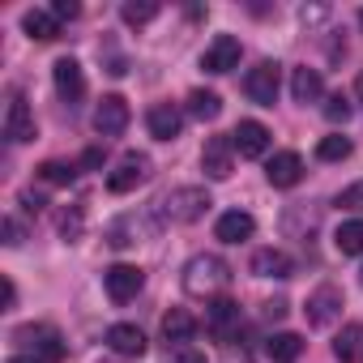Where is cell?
<instances>
[{
  "label": "cell",
  "mask_w": 363,
  "mask_h": 363,
  "mask_svg": "<svg viewBox=\"0 0 363 363\" xmlns=\"http://www.w3.org/2000/svg\"><path fill=\"white\" fill-rule=\"evenodd\" d=\"M145 124H150L154 141H175L179 128H184V116H179V107H171V103H154L145 111Z\"/></svg>",
  "instance_id": "14"
},
{
  "label": "cell",
  "mask_w": 363,
  "mask_h": 363,
  "mask_svg": "<svg viewBox=\"0 0 363 363\" xmlns=\"http://www.w3.org/2000/svg\"><path fill=\"white\" fill-rule=\"evenodd\" d=\"M337 206H342V210H350V214H363V179L337 193Z\"/></svg>",
  "instance_id": "32"
},
{
  "label": "cell",
  "mask_w": 363,
  "mask_h": 363,
  "mask_svg": "<svg viewBox=\"0 0 363 363\" xmlns=\"http://www.w3.org/2000/svg\"><path fill=\"white\" fill-rule=\"evenodd\" d=\"M359 26H363V9H359Z\"/></svg>",
  "instance_id": "42"
},
{
  "label": "cell",
  "mask_w": 363,
  "mask_h": 363,
  "mask_svg": "<svg viewBox=\"0 0 363 363\" xmlns=\"http://www.w3.org/2000/svg\"><path fill=\"white\" fill-rule=\"evenodd\" d=\"M244 94L257 107H274V99H278V65L274 60H261L257 69H248L244 73Z\"/></svg>",
  "instance_id": "5"
},
{
  "label": "cell",
  "mask_w": 363,
  "mask_h": 363,
  "mask_svg": "<svg viewBox=\"0 0 363 363\" xmlns=\"http://www.w3.org/2000/svg\"><path fill=\"white\" fill-rule=\"evenodd\" d=\"M39 175H43V184H56V189H65V184H73L77 167H73V162H60V158H52V162H43V167H39Z\"/></svg>",
  "instance_id": "28"
},
{
  "label": "cell",
  "mask_w": 363,
  "mask_h": 363,
  "mask_svg": "<svg viewBox=\"0 0 363 363\" xmlns=\"http://www.w3.org/2000/svg\"><path fill=\"white\" fill-rule=\"evenodd\" d=\"M252 274L257 278H291V257L282 248H257L252 252Z\"/></svg>",
  "instance_id": "20"
},
{
  "label": "cell",
  "mask_w": 363,
  "mask_h": 363,
  "mask_svg": "<svg viewBox=\"0 0 363 363\" xmlns=\"http://www.w3.org/2000/svg\"><path fill=\"white\" fill-rule=\"evenodd\" d=\"M359 282H363V269H359Z\"/></svg>",
  "instance_id": "43"
},
{
  "label": "cell",
  "mask_w": 363,
  "mask_h": 363,
  "mask_svg": "<svg viewBox=\"0 0 363 363\" xmlns=\"http://www.w3.org/2000/svg\"><path fill=\"white\" fill-rule=\"evenodd\" d=\"M308 325H316V329H325V325H333L337 320V312H342V291L333 286V282H325V286H316L312 295H308Z\"/></svg>",
  "instance_id": "9"
},
{
  "label": "cell",
  "mask_w": 363,
  "mask_h": 363,
  "mask_svg": "<svg viewBox=\"0 0 363 363\" xmlns=\"http://www.w3.org/2000/svg\"><path fill=\"white\" fill-rule=\"evenodd\" d=\"M52 13H56V22H73L82 9L73 5V0H56V5H52Z\"/></svg>",
  "instance_id": "35"
},
{
  "label": "cell",
  "mask_w": 363,
  "mask_h": 363,
  "mask_svg": "<svg viewBox=\"0 0 363 363\" xmlns=\"http://www.w3.org/2000/svg\"><path fill=\"white\" fill-rule=\"evenodd\" d=\"M325 120H333V124H346V120H350V103H346V94H333V99L325 103Z\"/></svg>",
  "instance_id": "33"
},
{
  "label": "cell",
  "mask_w": 363,
  "mask_h": 363,
  "mask_svg": "<svg viewBox=\"0 0 363 363\" xmlns=\"http://www.w3.org/2000/svg\"><path fill=\"white\" fill-rule=\"evenodd\" d=\"M13 303H18V286H13V282H9V278H5V312H9V308H13Z\"/></svg>",
  "instance_id": "39"
},
{
  "label": "cell",
  "mask_w": 363,
  "mask_h": 363,
  "mask_svg": "<svg viewBox=\"0 0 363 363\" xmlns=\"http://www.w3.org/2000/svg\"><path fill=\"white\" fill-rule=\"evenodd\" d=\"M107 346H111L116 354H124V359H141V354H145V333H141L137 325L120 320V325L107 329Z\"/></svg>",
  "instance_id": "16"
},
{
  "label": "cell",
  "mask_w": 363,
  "mask_h": 363,
  "mask_svg": "<svg viewBox=\"0 0 363 363\" xmlns=\"http://www.w3.org/2000/svg\"><path fill=\"white\" fill-rule=\"evenodd\" d=\"M240 65V39L235 35H218L206 52H201V69L206 73H231Z\"/></svg>",
  "instance_id": "11"
},
{
  "label": "cell",
  "mask_w": 363,
  "mask_h": 363,
  "mask_svg": "<svg viewBox=\"0 0 363 363\" xmlns=\"http://www.w3.org/2000/svg\"><path fill=\"white\" fill-rule=\"evenodd\" d=\"M0 235H5V244H9V248H18V244L26 240V227H22V223H18L13 214H9L5 223H0Z\"/></svg>",
  "instance_id": "34"
},
{
  "label": "cell",
  "mask_w": 363,
  "mask_h": 363,
  "mask_svg": "<svg viewBox=\"0 0 363 363\" xmlns=\"http://www.w3.org/2000/svg\"><path fill=\"white\" fill-rule=\"evenodd\" d=\"M265 316H269V320H282V316H286V299H269V303H265Z\"/></svg>",
  "instance_id": "37"
},
{
  "label": "cell",
  "mask_w": 363,
  "mask_h": 363,
  "mask_svg": "<svg viewBox=\"0 0 363 363\" xmlns=\"http://www.w3.org/2000/svg\"><path fill=\"white\" fill-rule=\"evenodd\" d=\"M265 350H269L274 363H295V359L303 354V337H299V333H274V337L265 342Z\"/></svg>",
  "instance_id": "24"
},
{
  "label": "cell",
  "mask_w": 363,
  "mask_h": 363,
  "mask_svg": "<svg viewBox=\"0 0 363 363\" xmlns=\"http://www.w3.org/2000/svg\"><path fill=\"white\" fill-rule=\"evenodd\" d=\"M354 90H359V99H363V73H359V82H354Z\"/></svg>",
  "instance_id": "41"
},
{
  "label": "cell",
  "mask_w": 363,
  "mask_h": 363,
  "mask_svg": "<svg viewBox=\"0 0 363 363\" xmlns=\"http://www.w3.org/2000/svg\"><path fill=\"white\" fill-rule=\"evenodd\" d=\"M333 354L342 363H363V325H342V333L333 337Z\"/></svg>",
  "instance_id": "23"
},
{
  "label": "cell",
  "mask_w": 363,
  "mask_h": 363,
  "mask_svg": "<svg viewBox=\"0 0 363 363\" xmlns=\"http://www.w3.org/2000/svg\"><path fill=\"white\" fill-rule=\"evenodd\" d=\"M218 111H223V99H218L214 90H193V94H189V116H197V120H218Z\"/></svg>",
  "instance_id": "26"
},
{
  "label": "cell",
  "mask_w": 363,
  "mask_h": 363,
  "mask_svg": "<svg viewBox=\"0 0 363 363\" xmlns=\"http://www.w3.org/2000/svg\"><path fill=\"white\" fill-rule=\"evenodd\" d=\"M82 231H86V210H82V206H69V210L60 214V240H65V244H77Z\"/></svg>",
  "instance_id": "27"
},
{
  "label": "cell",
  "mask_w": 363,
  "mask_h": 363,
  "mask_svg": "<svg viewBox=\"0 0 363 363\" xmlns=\"http://www.w3.org/2000/svg\"><path fill=\"white\" fill-rule=\"evenodd\" d=\"M325 94V82H320V69H308V65H299L295 73H291V99L295 103H316Z\"/></svg>",
  "instance_id": "19"
},
{
  "label": "cell",
  "mask_w": 363,
  "mask_h": 363,
  "mask_svg": "<svg viewBox=\"0 0 363 363\" xmlns=\"http://www.w3.org/2000/svg\"><path fill=\"white\" fill-rule=\"evenodd\" d=\"M227 282H231V265H227L218 252H197V257H189V265H184V291H189L193 299H218V295L227 291Z\"/></svg>",
  "instance_id": "1"
},
{
  "label": "cell",
  "mask_w": 363,
  "mask_h": 363,
  "mask_svg": "<svg viewBox=\"0 0 363 363\" xmlns=\"http://www.w3.org/2000/svg\"><path fill=\"white\" fill-rule=\"evenodd\" d=\"M265 179H269L274 189H295L299 179H303V158H299L295 150L274 154V158H269V167H265Z\"/></svg>",
  "instance_id": "12"
},
{
  "label": "cell",
  "mask_w": 363,
  "mask_h": 363,
  "mask_svg": "<svg viewBox=\"0 0 363 363\" xmlns=\"http://www.w3.org/2000/svg\"><path fill=\"white\" fill-rule=\"evenodd\" d=\"M201 171L210 179H231V171H235V141L231 137H210L206 150H201Z\"/></svg>",
  "instance_id": "8"
},
{
  "label": "cell",
  "mask_w": 363,
  "mask_h": 363,
  "mask_svg": "<svg viewBox=\"0 0 363 363\" xmlns=\"http://www.w3.org/2000/svg\"><path fill=\"white\" fill-rule=\"evenodd\" d=\"M210 206H214V201H210V193H206V189L184 184V189H171V193L158 201V218H162V223H175V227H189V223L206 218V210H210Z\"/></svg>",
  "instance_id": "2"
},
{
  "label": "cell",
  "mask_w": 363,
  "mask_h": 363,
  "mask_svg": "<svg viewBox=\"0 0 363 363\" xmlns=\"http://www.w3.org/2000/svg\"><path fill=\"white\" fill-rule=\"evenodd\" d=\"M22 30H26L30 39H39V43H52V39L60 35V22H56L52 9H30V13L22 18Z\"/></svg>",
  "instance_id": "22"
},
{
  "label": "cell",
  "mask_w": 363,
  "mask_h": 363,
  "mask_svg": "<svg viewBox=\"0 0 363 363\" xmlns=\"http://www.w3.org/2000/svg\"><path fill=\"white\" fill-rule=\"evenodd\" d=\"M120 18H124L128 26H145V22L158 18V5H154V0H128V5L120 9Z\"/></svg>",
  "instance_id": "29"
},
{
  "label": "cell",
  "mask_w": 363,
  "mask_h": 363,
  "mask_svg": "<svg viewBox=\"0 0 363 363\" xmlns=\"http://www.w3.org/2000/svg\"><path fill=\"white\" fill-rule=\"evenodd\" d=\"M128 103L120 99V94H103L99 99V107H94V133L99 137H120L124 128H128Z\"/></svg>",
  "instance_id": "6"
},
{
  "label": "cell",
  "mask_w": 363,
  "mask_h": 363,
  "mask_svg": "<svg viewBox=\"0 0 363 363\" xmlns=\"http://www.w3.org/2000/svg\"><path fill=\"white\" fill-rule=\"evenodd\" d=\"M52 77H56V94L73 107L82 94H86V77H82V65L77 60H69V56H60L56 65H52Z\"/></svg>",
  "instance_id": "13"
},
{
  "label": "cell",
  "mask_w": 363,
  "mask_h": 363,
  "mask_svg": "<svg viewBox=\"0 0 363 363\" xmlns=\"http://www.w3.org/2000/svg\"><path fill=\"white\" fill-rule=\"evenodd\" d=\"M137 235H141V227H137L133 218H120V223L107 231V244H111V248H133V244H137Z\"/></svg>",
  "instance_id": "31"
},
{
  "label": "cell",
  "mask_w": 363,
  "mask_h": 363,
  "mask_svg": "<svg viewBox=\"0 0 363 363\" xmlns=\"http://www.w3.org/2000/svg\"><path fill=\"white\" fill-rule=\"evenodd\" d=\"M13 342H22V346H26L35 359H43V363L65 359V337H60L56 325H22V329L13 333Z\"/></svg>",
  "instance_id": "3"
},
{
  "label": "cell",
  "mask_w": 363,
  "mask_h": 363,
  "mask_svg": "<svg viewBox=\"0 0 363 363\" xmlns=\"http://www.w3.org/2000/svg\"><path fill=\"white\" fill-rule=\"evenodd\" d=\"M231 141H235V154L261 158V154L269 150V128H265L261 120H240V128L231 133Z\"/></svg>",
  "instance_id": "15"
},
{
  "label": "cell",
  "mask_w": 363,
  "mask_h": 363,
  "mask_svg": "<svg viewBox=\"0 0 363 363\" xmlns=\"http://www.w3.org/2000/svg\"><path fill=\"white\" fill-rule=\"evenodd\" d=\"M193 333H197V320H193V312H184V308H171V312L162 316V337H167L171 346H184V342H193Z\"/></svg>",
  "instance_id": "21"
},
{
  "label": "cell",
  "mask_w": 363,
  "mask_h": 363,
  "mask_svg": "<svg viewBox=\"0 0 363 363\" xmlns=\"http://www.w3.org/2000/svg\"><path fill=\"white\" fill-rule=\"evenodd\" d=\"M252 231H257V223H252V214H244V210H227V214L218 218V227H214V235H218L223 244H244V240H252Z\"/></svg>",
  "instance_id": "18"
},
{
  "label": "cell",
  "mask_w": 363,
  "mask_h": 363,
  "mask_svg": "<svg viewBox=\"0 0 363 363\" xmlns=\"http://www.w3.org/2000/svg\"><path fill=\"white\" fill-rule=\"evenodd\" d=\"M9 363H43V359H35V354H13Z\"/></svg>",
  "instance_id": "40"
},
{
  "label": "cell",
  "mask_w": 363,
  "mask_h": 363,
  "mask_svg": "<svg viewBox=\"0 0 363 363\" xmlns=\"http://www.w3.org/2000/svg\"><path fill=\"white\" fill-rule=\"evenodd\" d=\"M22 210H26V214H39V210H43V197H39V193H22Z\"/></svg>",
  "instance_id": "36"
},
{
  "label": "cell",
  "mask_w": 363,
  "mask_h": 363,
  "mask_svg": "<svg viewBox=\"0 0 363 363\" xmlns=\"http://www.w3.org/2000/svg\"><path fill=\"white\" fill-rule=\"evenodd\" d=\"M5 137L18 141V145L35 141V116H30V103H26L22 90L9 94V107H5Z\"/></svg>",
  "instance_id": "7"
},
{
  "label": "cell",
  "mask_w": 363,
  "mask_h": 363,
  "mask_svg": "<svg viewBox=\"0 0 363 363\" xmlns=\"http://www.w3.org/2000/svg\"><path fill=\"white\" fill-rule=\"evenodd\" d=\"M333 244H337V252H342V257H359V252H363V218L342 223V227H337V235H333Z\"/></svg>",
  "instance_id": "25"
},
{
  "label": "cell",
  "mask_w": 363,
  "mask_h": 363,
  "mask_svg": "<svg viewBox=\"0 0 363 363\" xmlns=\"http://www.w3.org/2000/svg\"><path fill=\"white\" fill-rule=\"evenodd\" d=\"M145 179H150V158H145V154H137V150H128V154L111 167L107 189H111V193H133L137 184H145Z\"/></svg>",
  "instance_id": "4"
},
{
  "label": "cell",
  "mask_w": 363,
  "mask_h": 363,
  "mask_svg": "<svg viewBox=\"0 0 363 363\" xmlns=\"http://www.w3.org/2000/svg\"><path fill=\"white\" fill-rule=\"evenodd\" d=\"M206 325H210V333L231 337V329L240 325V303H235V299H227V295L210 299V308H206Z\"/></svg>",
  "instance_id": "17"
},
{
  "label": "cell",
  "mask_w": 363,
  "mask_h": 363,
  "mask_svg": "<svg viewBox=\"0 0 363 363\" xmlns=\"http://www.w3.org/2000/svg\"><path fill=\"white\" fill-rule=\"evenodd\" d=\"M316 158H325V162H342V158H350V137H342V133H333V137H320V145H316Z\"/></svg>",
  "instance_id": "30"
},
{
  "label": "cell",
  "mask_w": 363,
  "mask_h": 363,
  "mask_svg": "<svg viewBox=\"0 0 363 363\" xmlns=\"http://www.w3.org/2000/svg\"><path fill=\"white\" fill-rule=\"evenodd\" d=\"M141 282H145V274H141L137 265H111V269L103 274V286H107L111 303H128V299H137Z\"/></svg>",
  "instance_id": "10"
},
{
  "label": "cell",
  "mask_w": 363,
  "mask_h": 363,
  "mask_svg": "<svg viewBox=\"0 0 363 363\" xmlns=\"http://www.w3.org/2000/svg\"><path fill=\"white\" fill-rule=\"evenodd\" d=\"M171 363H206V359H201V354H197V350H179V354H175V359H171Z\"/></svg>",
  "instance_id": "38"
}]
</instances>
